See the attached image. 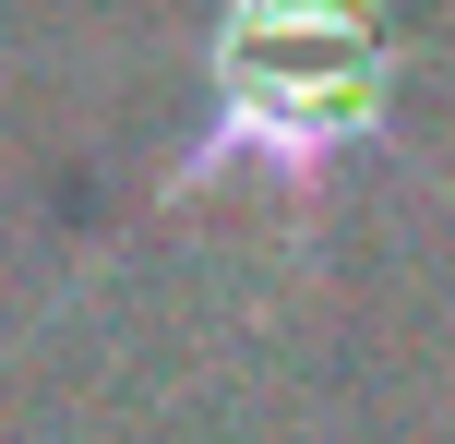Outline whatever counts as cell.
Wrapping results in <instances>:
<instances>
[{
	"mask_svg": "<svg viewBox=\"0 0 455 444\" xmlns=\"http://www.w3.org/2000/svg\"><path fill=\"white\" fill-rule=\"evenodd\" d=\"M384 12L371 0H216L204 48V133L168 168V205H192V181L264 168V181H323L336 157H360L384 133Z\"/></svg>",
	"mask_w": 455,
	"mask_h": 444,
	"instance_id": "obj_1",
	"label": "cell"
}]
</instances>
